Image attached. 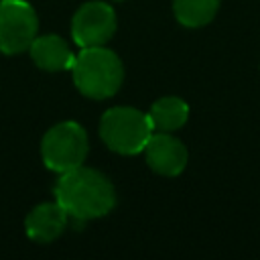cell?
Returning a JSON list of instances; mask_svg holds the SVG:
<instances>
[{"label": "cell", "mask_w": 260, "mask_h": 260, "mask_svg": "<svg viewBox=\"0 0 260 260\" xmlns=\"http://www.w3.org/2000/svg\"><path fill=\"white\" fill-rule=\"evenodd\" d=\"M55 199L77 225L106 215L116 205V193L108 177L83 165L61 173L55 183Z\"/></svg>", "instance_id": "cell-1"}, {"label": "cell", "mask_w": 260, "mask_h": 260, "mask_svg": "<svg viewBox=\"0 0 260 260\" xmlns=\"http://www.w3.org/2000/svg\"><path fill=\"white\" fill-rule=\"evenodd\" d=\"M71 73L75 87L91 100H106L114 95L124 79L120 57L104 45L81 49L79 55H75Z\"/></svg>", "instance_id": "cell-2"}, {"label": "cell", "mask_w": 260, "mask_h": 260, "mask_svg": "<svg viewBox=\"0 0 260 260\" xmlns=\"http://www.w3.org/2000/svg\"><path fill=\"white\" fill-rule=\"evenodd\" d=\"M152 132L154 130L148 120V114L136 108L116 106V108H110L100 120L102 140L110 150L120 154L142 152Z\"/></svg>", "instance_id": "cell-3"}, {"label": "cell", "mask_w": 260, "mask_h": 260, "mask_svg": "<svg viewBox=\"0 0 260 260\" xmlns=\"http://www.w3.org/2000/svg\"><path fill=\"white\" fill-rule=\"evenodd\" d=\"M87 134L77 122H61L53 126L41 142V154L47 169L67 173L83 165L87 156Z\"/></svg>", "instance_id": "cell-4"}, {"label": "cell", "mask_w": 260, "mask_h": 260, "mask_svg": "<svg viewBox=\"0 0 260 260\" xmlns=\"http://www.w3.org/2000/svg\"><path fill=\"white\" fill-rule=\"evenodd\" d=\"M39 30V18L26 0H0V51L22 53L30 47Z\"/></svg>", "instance_id": "cell-5"}, {"label": "cell", "mask_w": 260, "mask_h": 260, "mask_svg": "<svg viewBox=\"0 0 260 260\" xmlns=\"http://www.w3.org/2000/svg\"><path fill=\"white\" fill-rule=\"evenodd\" d=\"M116 32V12L106 2H85L71 20V37L77 47L106 45Z\"/></svg>", "instance_id": "cell-6"}, {"label": "cell", "mask_w": 260, "mask_h": 260, "mask_svg": "<svg viewBox=\"0 0 260 260\" xmlns=\"http://www.w3.org/2000/svg\"><path fill=\"white\" fill-rule=\"evenodd\" d=\"M148 167L165 177H177L183 173L187 165V148L183 142L169 132H152L144 146Z\"/></svg>", "instance_id": "cell-7"}, {"label": "cell", "mask_w": 260, "mask_h": 260, "mask_svg": "<svg viewBox=\"0 0 260 260\" xmlns=\"http://www.w3.org/2000/svg\"><path fill=\"white\" fill-rule=\"evenodd\" d=\"M69 221L67 211L55 201V203H41L37 205L24 221L26 236L35 242H53L61 236Z\"/></svg>", "instance_id": "cell-8"}, {"label": "cell", "mask_w": 260, "mask_h": 260, "mask_svg": "<svg viewBox=\"0 0 260 260\" xmlns=\"http://www.w3.org/2000/svg\"><path fill=\"white\" fill-rule=\"evenodd\" d=\"M32 61L45 69V71H63V69H71L75 55L71 53L69 45L65 43V39H61L59 35H43V37H35V41L28 47Z\"/></svg>", "instance_id": "cell-9"}, {"label": "cell", "mask_w": 260, "mask_h": 260, "mask_svg": "<svg viewBox=\"0 0 260 260\" xmlns=\"http://www.w3.org/2000/svg\"><path fill=\"white\" fill-rule=\"evenodd\" d=\"M189 118V106L179 98H160L152 104L148 112V120L152 124V130L158 132H173L181 128Z\"/></svg>", "instance_id": "cell-10"}, {"label": "cell", "mask_w": 260, "mask_h": 260, "mask_svg": "<svg viewBox=\"0 0 260 260\" xmlns=\"http://www.w3.org/2000/svg\"><path fill=\"white\" fill-rule=\"evenodd\" d=\"M219 8V0H175L173 10L181 24L197 28L213 20Z\"/></svg>", "instance_id": "cell-11"}]
</instances>
